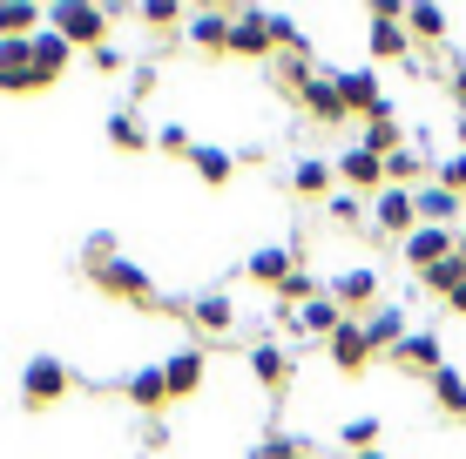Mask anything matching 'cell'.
<instances>
[{
	"label": "cell",
	"instance_id": "6da1fadb",
	"mask_svg": "<svg viewBox=\"0 0 466 459\" xmlns=\"http://www.w3.org/2000/svg\"><path fill=\"white\" fill-rule=\"evenodd\" d=\"M47 27H55L68 47H102V35H108V7H88V0H55L47 7Z\"/></svg>",
	"mask_w": 466,
	"mask_h": 459
},
{
	"label": "cell",
	"instance_id": "7a4b0ae2",
	"mask_svg": "<svg viewBox=\"0 0 466 459\" xmlns=\"http://www.w3.org/2000/svg\"><path fill=\"white\" fill-rule=\"evenodd\" d=\"M365 41H372V61H406L412 55V35H406V7L379 0L372 21H365Z\"/></svg>",
	"mask_w": 466,
	"mask_h": 459
},
{
	"label": "cell",
	"instance_id": "3957f363",
	"mask_svg": "<svg viewBox=\"0 0 466 459\" xmlns=\"http://www.w3.org/2000/svg\"><path fill=\"white\" fill-rule=\"evenodd\" d=\"M61 392H68V365H61V358H47V352L27 358V372H21V405H27V413H47Z\"/></svg>",
	"mask_w": 466,
	"mask_h": 459
},
{
	"label": "cell",
	"instance_id": "277c9868",
	"mask_svg": "<svg viewBox=\"0 0 466 459\" xmlns=\"http://www.w3.org/2000/svg\"><path fill=\"white\" fill-rule=\"evenodd\" d=\"M95 284H102L108 297H122V304H142V311H156V277L149 271H136V264H102V271H88Z\"/></svg>",
	"mask_w": 466,
	"mask_h": 459
},
{
	"label": "cell",
	"instance_id": "5b68a950",
	"mask_svg": "<svg viewBox=\"0 0 466 459\" xmlns=\"http://www.w3.org/2000/svg\"><path fill=\"white\" fill-rule=\"evenodd\" d=\"M372 224H379L385 236H399V244H406V236L420 230V203H412V189H392V183H385L379 196H372Z\"/></svg>",
	"mask_w": 466,
	"mask_h": 459
},
{
	"label": "cell",
	"instance_id": "8992f818",
	"mask_svg": "<svg viewBox=\"0 0 466 459\" xmlns=\"http://www.w3.org/2000/svg\"><path fill=\"white\" fill-rule=\"evenodd\" d=\"M41 68H35V47L27 41H0V95H41Z\"/></svg>",
	"mask_w": 466,
	"mask_h": 459
},
{
	"label": "cell",
	"instance_id": "52a82bcc",
	"mask_svg": "<svg viewBox=\"0 0 466 459\" xmlns=\"http://www.w3.org/2000/svg\"><path fill=\"white\" fill-rule=\"evenodd\" d=\"M339 95H345V115H365V122L392 115V102H385V88H379V75H372V68L339 75Z\"/></svg>",
	"mask_w": 466,
	"mask_h": 459
},
{
	"label": "cell",
	"instance_id": "ba28073f",
	"mask_svg": "<svg viewBox=\"0 0 466 459\" xmlns=\"http://www.w3.org/2000/svg\"><path fill=\"white\" fill-rule=\"evenodd\" d=\"M163 378H169V399H197L203 378H210V352H197V344L169 352V358H163Z\"/></svg>",
	"mask_w": 466,
	"mask_h": 459
},
{
	"label": "cell",
	"instance_id": "9c48e42d",
	"mask_svg": "<svg viewBox=\"0 0 466 459\" xmlns=\"http://www.w3.org/2000/svg\"><path fill=\"white\" fill-rule=\"evenodd\" d=\"M339 183H351L359 196H379L385 189V155H372L365 142H351V149L339 155Z\"/></svg>",
	"mask_w": 466,
	"mask_h": 459
},
{
	"label": "cell",
	"instance_id": "30bf717a",
	"mask_svg": "<svg viewBox=\"0 0 466 459\" xmlns=\"http://www.w3.org/2000/svg\"><path fill=\"white\" fill-rule=\"evenodd\" d=\"M392 365L399 372H446V344H440V331H406V344L392 352Z\"/></svg>",
	"mask_w": 466,
	"mask_h": 459
},
{
	"label": "cell",
	"instance_id": "8fae6325",
	"mask_svg": "<svg viewBox=\"0 0 466 459\" xmlns=\"http://www.w3.org/2000/svg\"><path fill=\"white\" fill-rule=\"evenodd\" d=\"M325 344H331V365H339V372H365V365H372V338H365V318H345Z\"/></svg>",
	"mask_w": 466,
	"mask_h": 459
},
{
	"label": "cell",
	"instance_id": "7c38bea8",
	"mask_svg": "<svg viewBox=\"0 0 466 459\" xmlns=\"http://www.w3.org/2000/svg\"><path fill=\"white\" fill-rule=\"evenodd\" d=\"M399 250H406V264H412V271L426 277L432 264H440V257H453L460 244H453V230H440V224H420V230H412V236H406Z\"/></svg>",
	"mask_w": 466,
	"mask_h": 459
},
{
	"label": "cell",
	"instance_id": "4fadbf2b",
	"mask_svg": "<svg viewBox=\"0 0 466 459\" xmlns=\"http://www.w3.org/2000/svg\"><path fill=\"white\" fill-rule=\"evenodd\" d=\"M230 27H237V14L203 7V14H189V21H183V41H189V47H210V55H223V47H230Z\"/></svg>",
	"mask_w": 466,
	"mask_h": 459
},
{
	"label": "cell",
	"instance_id": "5bb4252c",
	"mask_svg": "<svg viewBox=\"0 0 466 459\" xmlns=\"http://www.w3.org/2000/svg\"><path fill=\"white\" fill-rule=\"evenodd\" d=\"M122 392H128V405L136 413H163L169 405V378H163V365H136L122 378Z\"/></svg>",
	"mask_w": 466,
	"mask_h": 459
},
{
	"label": "cell",
	"instance_id": "9a60e30c",
	"mask_svg": "<svg viewBox=\"0 0 466 459\" xmlns=\"http://www.w3.org/2000/svg\"><path fill=\"white\" fill-rule=\"evenodd\" d=\"M244 271H250L257 284H278V291H284V277L298 271V244H264V250H250Z\"/></svg>",
	"mask_w": 466,
	"mask_h": 459
},
{
	"label": "cell",
	"instance_id": "2e32d148",
	"mask_svg": "<svg viewBox=\"0 0 466 459\" xmlns=\"http://www.w3.org/2000/svg\"><path fill=\"white\" fill-rule=\"evenodd\" d=\"M250 378H257V385H264V392H284V378H291V352H284V344H250Z\"/></svg>",
	"mask_w": 466,
	"mask_h": 459
},
{
	"label": "cell",
	"instance_id": "e0dca14e",
	"mask_svg": "<svg viewBox=\"0 0 466 459\" xmlns=\"http://www.w3.org/2000/svg\"><path fill=\"white\" fill-rule=\"evenodd\" d=\"M412 203H420V224H440V230L460 224V196H453V189H440V183H420V189H412Z\"/></svg>",
	"mask_w": 466,
	"mask_h": 459
},
{
	"label": "cell",
	"instance_id": "ac0fdd59",
	"mask_svg": "<svg viewBox=\"0 0 466 459\" xmlns=\"http://www.w3.org/2000/svg\"><path fill=\"white\" fill-rule=\"evenodd\" d=\"M372 297H379V271H372V264H359V271H339V277H331V304H372Z\"/></svg>",
	"mask_w": 466,
	"mask_h": 459
},
{
	"label": "cell",
	"instance_id": "d6986e66",
	"mask_svg": "<svg viewBox=\"0 0 466 459\" xmlns=\"http://www.w3.org/2000/svg\"><path fill=\"white\" fill-rule=\"evenodd\" d=\"M189 318H197V331H210V338H223V331L237 324V304L223 291H203V297H189Z\"/></svg>",
	"mask_w": 466,
	"mask_h": 459
},
{
	"label": "cell",
	"instance_id": "ffe728a7",
	"mask_svg": "<svg viewBox=\"0 0 466 459\" xmlns=\"http://www.w3.org/2000/svg\"><path fill=\"white\" fill-rule=\"evenodd\" d=\"M365 338H372V352H399V344H406V311L379 304L372 318H365Z\"/></svg>",
	"mask_w": 466,
	"mask_h": 459
},
{
	"label": "cell",
	"instance_id": "44dd1931",
	"mask_svg": "<svg viewBox=\"0 0 466 459\" xmlns=\"http://www.w3.org/2000/svg\"><path fill=\"white\" fill-rule=\"evenodd\" d=\"M41 21L47 14L35 7V0H0V41H35Z\"/></svg>",
	"mask_w": 466,
	"mask_h": 459
},
{
	"label": "cell",
	"instance_id": "7402d4cb",
	"mask_svg": "<svg viewBox=\"0 0 466 459\" xmlns=\"http://www.w3.org/2000/svg\"><path fill=\"white\" fill-rule=\"evenodd\" d=\"M331 183H339V163H325V155H298V169H291L298 196H325Z\"/></svg>",
	"mask_w": 466,
	"mask_h": 459
},
{
	"label": "cell",
	"instance_id": "603a6c76",
	"mask_svg": "<svg viewBox=\"0 0 466 459\" xmlns=\"http://www.w3.org/2000/svg\"><path fill=\"white\" fill-rule=\"evenodd\" d=\"M27 47H35V68H41V82H47V88H55V82H61V68H68V55H75V47H68V41H61V35H55V27H47V35H35V41H27Z\"/></svg>",
	"mask_w": 466,
	"mask_h": 459
},
{
	"label": "cell",
	"instance_id": "cb8c5ba5",
	"mask_svg": "<svg viewBox=\"0 0 466 459\" xmlns=\"http://www.w3.org/2000/svg\"><path fill=\"white\" fill-rule=\"evenodd\" d=\"M420 176H426V149H399V155H385V183L392 189H420Z\"/></svg>",
	"mask_w": 466,
	"mask_h": 459
},
{
	"label": "cell",
	"instance_id": "d4e9b609",
	"mask_svg": "<svg viewBox=\"0 0 466 459\" xmlns=\"http://www.w3.org/2000/svg\"><path fill=\"white\" fill-rule=\"evenodd\" d=\"M189 169H197L203 183H230L237 155H230V149H210V142H197V149H189Z\"/></svg>",
	"mask_w": 466,
	"mask_h": 459
},
{
	"label": "cell",
	"instance_id": "484cf974",
	"mask_svg": "<svg viewBox=\"0 0 466 459\" xmlns=\"http://www.w3.org/2000/svg\"><path fill=\"white\" fill-rule=\"evenodd\" d=\"M108 142H116L122 155L149 149V129H142V122H136V108H116V115H108Z\"/></svg>",
	"mask_w": 466,
	"mask_h": 459
},
{
	"label": "cell",
	"instance_id": "4316f807",
	"mask_svg": "<svg viewBox=\"0 0 466 459\" xmlns=\"http://www.w3.org/2000/svg\"><path fill=\"white\" fill-rule=\"evenodd\" d=\"M298 324L311 331V338H331V331L345 324V311L331 304V297H311V304H298Z\"/></svg>",
	"mask_w": 466,
	"mask_h": 459
},
{
	"label": "cell",
	"instance_id": "83f0119b",
	"mask_svg": "<svg viewBox=\"0 0 466 459\" xmlns=\"http://www.w3.org/2000/svg\"><path fill=\"white\" fill-rule=\"evenodd\" d=\"M432 399H440V413H453V419H466V378L446 365V372H432Z\"/></svg>",
	"mask_w": 466,
	"mask_h": 459
},
{
	"label": "cell",
	"instance_id": "f1b7e54d",
	"mask_svg": "<svg viewBox=\"0 0 466 459\" xmlns=\"http://www.w3.org/2000/svg\"><path fill=\"white\" fill-rule=\"evenodd\" d=\"M406 35L412 41H446V7H406Z\"/></svg>",
	"mask_w": 466,
	"mask_h": 459
},
{
	"label": "cell",
	"instance_id": "f546056e",
	"mask_svg": "<svg viewBox=\"0 0 466 459\" xmlns=\"http://www.w3.org/2000/svg\"><path fill=\"white\" fill-rule=\"evenodd\" d=\"M460 284H466V257H460V250H453V257H440V264L426 271V291H440V297H453Z\"/></svg>",
	"mask_w": 466,
	"mask_h": 459
},
{
	"label": "cell",
	"instance_id": "4dcf8cb0",
	"mask_svg": "<svg viewBox=\"0 0 466 459\" xmlns=\"http://www.w3.org/2000/svg\"><path fill=\"white\" fill-rule=\"evenodd\" d=\"M365 149H372V155H399V149H406V135H399V122H392V115L365 122Z\"/></svg>",
	"mask_w": 466,
	"mask_h": 459
},
{
	"label": "cell",
	"instance_id": "1f68e13d",
	"mask_svg": "<svg viewBox=\"0 0 466 459\" xmlns=\"http://www.w3.org/2000/svg\"><path fill=\"white\" fill-rule=\"evenodd\" d=\"M116 257H122V250H116V236H108V230H95L82 244V271H102V264H116Z\"/></svg>",
	"mask_w": 466,
	"mask_h": 459
},
{
	"label": "cell",
	"instance_id": "d6a6232c",
	"mask_svg": "<svg viewBox=\"0 0 466 459\" xmlns=\"http://www.w3.org/2000/svg\"><path fill=\"white\" fill-rule=\"evenodd\" d=\"M339 439H345L351 453H379V413H372V419H351Z\"/></svg>",
	"mask_w": 466,
	"mask_h": 459
},
{
	"label": "cell",
	"instance_id": "836d02e7",
	"mask_svg": "<svg viewBox=\"0 0 466 459\" xmlns=\"http://www.w3.org/2000/svg\"><path fill=\"white\" fill-rule=\"evenodd\" d=\"M250 459H304V446H298V439H284V433H264L250 446Z\"/></svg>",
	"mask_w": 466,
	"mask_h": 459
},
{
	"label": "cell",
	"instance_id": "e575fe53",
	"mask_svg": "<svg viewBox=\"0 0 466 459\" xmlns=\"http://www.w3.org/2000/svg\"><path fill=\"white\" fill-rule=\"evenodd\" d=\"M440 189H453V196L466 203V149H460V155H446V163H440Z\"/></svg>",
	"mask_w": 466,
	"mask_h": 459
},
{
	"label": "cell",
	"instance_id": "d590c367",
	"mask_svg": "<svg viewBox=\"0 0 466 459\" xmlns=\"http://www.w3.org/2000/svg\"><path fill=\"white\" fill-rule=\"evenodd\" d=\"M331 224H339V230H359V224H365V203H359V196H331Z\"/></svg>",
	"mask_w": 466,
	"mask_h": 459
},
{
	"label": "cell",
	"instance_id": "8d00e7d4",
	"mask_svg": "<svg viewBox=\"0 0 466 459\" xmlns=\"http://www.w3.org/2000/svg\"><path fill=\"white\" fill-rule=\"evenodd\" d=\"M156 149H169V155H189L197 142H189V129H183V122H163V129H156Z\"/></svg>",
	"mask_w": 466,
	"mask_h": 459
},
{
	"label": "cell",
	"instance_id": "74e56055",
	"mask_svg": "<svg viewBox=\"0 0 466 459\" xmlns=\"http://www.w3.org/2000/svg\"><path fill=\"white\" fill-rule=\"evenodd\" d=\"M284 297H291V304H311V297H318V277H311V271H291V277H284Z\"/></svg>",
	"mask_w": 466,
	"mask_h": 459
},
{
	"label": "cell",
	"instance_id": "f35d334b",
	"mask_svg": "<svg viewBox=\"0 0 466 459\" xmlns=\"http://www.w3.org/2000/svg\"><path fill=\"white\" fill-rule=\"evenodd\" d=\"M142 21H149V27H176V21H183V7H176V0H149Z\"/></svg>",
	"mask_w": 466,
	"mask_h": 459
},
{
	"label": "cell",
	"instance_id": "ab89813d",
	"mask_svg": "<svg viewBox=\"0 0 466 459\" xmlns=\"http://www.w3.org/2000/svg\"><path fill=\"white\" fill-rule=\"evenodd\" d=\"M88 61H95V75H122V47H108V41H102V47H95V55H88Z\"/></svg>",
	"mask_w": 466,
	"mask_h": 459
},
{
	"label": "cell",
	"instance_id": "60d3db41",
	"mask_svg": "<svg viewBox=\"0 0 466 459\" xmlns=\"http://www.w3.org/2000/svg\"><path fill=\"white\" fill-rule=\"evenodd\" d=\"M453 102L466 108V61H453Z\"/></svg>",
	"mask_w": 466,
	"mask_h": 459
},
{
	"label": "cell",
	"instance_id": "b9f144b4",
	"mask_svg": "<svg viewBox=\"0 0 466 459\" xmlns=\"http://www.w3.org/2000/svg\"><path fill=\"white\" fill-rule=\"evenodd\" d=\"M446 311H460V318H466V284H460V291H453V297H446Z\"/></svg>",
	"mask_w": 466,
	"mask_h": 459
},
{
	"label": "cell",
	"instance_id": "7bdbcfd3",
	"mask_svg": "<svg viewBox=\"0 0 466 459\" xmlns=\"http://www.w3.org/2000/svg\"><path fill=\"white\" fill-rule=\"evenodd\" d=\"M453 244H460V257H466V216H460V230H453Z\"/></svg>",
	"mask_w": 466,
	"mask_h": 459
},
{
	"label": "cell",
	"instance_id": "ee69618b",
	"mask_svg": "<svg viewBox=\"0 0 466 459\" xmlns=\"http://www.w3.org/2000/svg\"><path fill=\"white\" fill-rule=\"evenodd\" d=\"M359 459H385V453H359Z\"/></svg>",
	"mask_w": 466,
	"mask_h": 459
}]
</instances>
